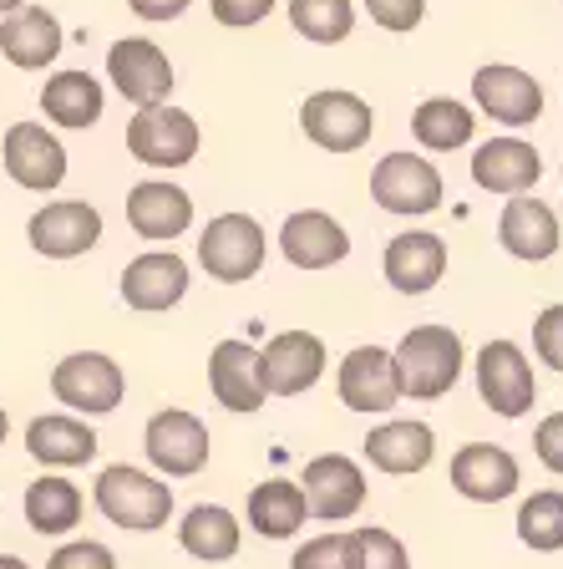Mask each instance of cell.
Returning <instances> with one entry per match:
<instances>
[{"mask_svg":"<svg viewBox=\"0 0 563 569\" xmlns=\"http://www.w3.org/2000/svg\"><path fill=\"white\" fill-rule=\"evenodd\" d=\"M391 361H396L401 397L436 402V397H446L462 377V336L452 331V326H416V331L401 336Z\"/></svg>","mask_w":563,"mask_h":569,"instance_id":"6da1fadb","label":"cell"},{"mask_svg":"<svg viewBox=\"0 0 563 569\" xmlns=\"http://www.w3.org/2000/svg\"><path fill=\"white\" fill-rule=\"evenodd\" d=\"M92 503L102 509L107 523L132 529V533H153L173 519V488L163 478L142 473V468H128V462L102 468V478L92 488Z\"/></svg>","mask_w":563,"mask_h":569,"instance_id":"7a4b0ae2","label":"cell"},{"mask_svg":"<svg viewBox=\"0 0 563 569\" xmlns=\"http://www.w3.org/2000/svg\"><path fill=\"white\" fill-rule=\"evenodd\" d=\"M300 128L315 148L325 153H355L371 142V128H375V112L365 97L355 92H341V87H330V92H310L305 107H300Z\"/></svg>","mask_w":563,"mask_h":569,"instance_id":"3957f363","label":"cell"},{"mask_svg":"<svg viewBox=\"0 0 563 569\" xmlns=\"http://www.w3.org/2000/svg\"><path fill=\"white\" fill-rule=\"evenodd\" d=\"M51 391L57 402H67L71 412H87V417H102V412H118L122 391H128V377L112 356L102 351H77V356H61L57 371H51Z\"/></svg>","mask_w":563,"mask_h":569,"instance_id":"277c9868","label":"cell"},{"mask_svg":"<svg viewBox=\"0 0 563 569\" xmlns=\"http://www.w3.org/2000/svg\"><path fill=\"white\" fill-rule=\"evenodd\" d=\"M199 264L219 284H239L264 264V229L249 213H219L199 234Z\"/></svg>","mask_w":563,"mask_h":569,"instance_id":"5b68a950","label":"cell"},{"mask_svg":"<svg viewBox=\"0 0 563 569\" xmlns=\"http://www.w3.org/2000/svg\"><path fill=\"white\" fill-rule=\"evenodd\" d=\"M371 199L386 213H432L442 209V173L422 153H386L371 173Z\"/></svg>","mask_w":563,"mask_h":569,"instance_id":"8992f818","label":"cell"},{"mask_svg":"<svg viewBox=\"0 0 563 569\" xmlns=\"http://www.w3.org/2000/svg\"><path fill=\"white\" fill-rule=\"evenodd\" d=\"M128 153L148 168H183L199 153V122L178 107H142L128 122Z\"/></svg>","mask_w":563,"mask_h":569,"instance_id":"52a82bcc","label":"cell"},{"mask_svg":"<svg viewBox=\"0 0 563 569\" xmlns=\"http://www.w3.org/2000/svg\"><path fill=\"white\" fill-rule=\"evenodd\" d=\"M264 397H300L325 377V346L310 331H280L254 361Z\"/></svg>","mask_w":563,"mask_h":569,"instance_id":"ba28073f","label":"cell"},{"mask_svg":"<svg viewBox=\"0 0 563 569\" xmlns=\"http://www.w3.org/2000/svg\"><path fill=\"white\" fill-rule=\"evenodd\" d=\"M142 448H148V462L158 473L193 478L209 462V427L193 412H183V407H168V412H153V422L142 432Z\"/></svg>","mask_w":563,"mask_h":569,"instance_id":"9c48e42d","label":"cell"},{"mask_svg":"<svg viewBox=\"0 0 563 569\" xmlns=\"http://www.w3.org/2000/svg\"><path fill=\"white\" fill-rule=\"evenodd\" d=\"M107 71H112V87H118L128 102H138V112L142 107H163L168 92H173V61H168L163 47H153L148 36L112 41Z\"/></svg>","mask_w":563,"mask_h":569,"instance_id":"30bf717a","label":"cell"},{"mask_svg":"<svg viewBox=\"0 0 563 569\" xmlns=\"http://www.w3.org/2000/svg\"><path fill=\"white\" fill-rule=\"evenodd\" d=\"M477 391H482V402L493 407L497 417L533 412V402H539V387H533L529 356L517 351L513 341H487L477 351Z\"/></svg>","mask_w":563,"mask_h":569,"instance_id":"8fae6325","label":"cell"},{"mask_svg":"<svg viewBox=\"0 0 563 569\" xmlns=\"http://www.w3.org/2000/svg\"><path fill=\"white\" fill-rule=\"evenodd\" d=\"M300 493H305L310 519H355L365 503V478L355 468V458L345 452H325V458H310L305 473H300Z\"/></svg>","mask_w":563,"mask_h":569,"instance_id":"7c38bea8","label":"cell"},{"mask_svg":"<svg viewBox=\"0 0 563 569\" xmlns=\"http://www.w3.org/2000/svg\"><path fill=\"white\" fill-rule=\"evenodd\" d=\"M26 234H31L36 254H47V260H77L102 239V213L82 199H57L31 213Z\"/></svg>","mask_w":563,"mask_h":569,"instance_id":"4fadbf2b","label":"cell"},{"mask_svg":"<svg viewBox=\"0 0 563 569\" xmlns=\"http://www.w3.org/2000/svg\"><path fill=\"white\" fill-rule=\"evenodd\" d=\"M335 391L351 412H391L401 402L396 387V361L381 346H355L341 361V377H335Z\"/></svg>","mask_w":563,"mask_h":569,"instance_id":"5bb4252c","label":"cell"},{"mask_svg":"<svg viewBox=\"0 0 563 569\" xmlns=\"http://www.w3.org/2000/svg\"><path fill=\"white\" fill-rule=\"evenodd\" d=\"M472 97H477V107L487 118L507 122V128H529V122L543 118V87L533 82L529 71L503 67V61L472 71Z\"/></svg>","mask_w":563,"mask_h":569,"instance_id":"9a60e30c","label":"cell"},{"mask_svg":"<svg viewBox=\"0 0 563 569\" xmlns=\"http://www.w3.org/2000/svg\"><path fill=\"white\" fill-rule=\"evenodd\" d=\"M446 478L472 503H503L517 493V458L497 442H468V448H458Z\"/></svg>","mask_w":563,"mask_h":569,"instance_id":"2e32d148","label":"cell"},{"mask_svg":"<svg viewBox=\"0 0 563 569\" xmlns=\"http://www.w3.org/2000/svg\"><path fill=\"white\" fill-rule=\"evenodd\" d=\"M6 173L21 183V189L51 193L67 178V148L51 138L41 122H16L6 132Z\"/></svg>","mask_w":563,"mask_h":569,"instance_id":"e0dca14e","label":"cell"},{"mask_svg":"<svg viewBox=\"0 0 563 569\" xmlns=\"http://www.w3.org/2000/svg\"><path fill=\"white\" fill-rule=\"evenodd\" d=\"M280 249H284V260H290L294 270H325V264H335V260H345V254H351V234H345L330 213L300 209V213H290V219H284Z\"/></svg>","mask_w":563,"mask_h":569,"instance_id":"ac0fdd59","label":"cell"},{"mask_svg":"<svg viewBox=\"0 0 563 569\" xmlns=\"http://www.w3.org/2000/svg\"><path fill=\"white\" fill-rule=\"evenodd\" d=\"M497 239H503V249L513 254V260H553L559 254V213L549 209L543 199H529V193H517V199H507L503 219H497Z\"/></svg>","mask_w":563,"mask_h":569,"instance_id":"d6986e66","label":"cell"},{"mask_svg":"<svg viewBox=\"0 0 563 569\" xmlns=\"http://www.w3.org/2000/svg\"><path fill=\"white\" fill-rule=\"evenodd\" d=\"M381 270H386V280L401 296H426L446 274V244L436 234H422V229L396 234L386 244V254H381Z\"/></svg>","mask_w":563,"mask_h":569,"instance_id":"ffe728a7","label":"cell"},{"mask_svg":"<svg viewBox=\"0 0 563 569\" xmlns=\"http://www.w3.org/2000/svg\"><path fill=\"white\" fill-rule=\"evenodd\" d=\"M472 178H477V189L487 193H529L533 183L543 178V158L533 153L529 142L517 138H493L482 142L477 153H472Z\"/></svg>","mask_w":563,"mask_h":569,"instance_id":"44dd1931","label":"cell"},{"mask_svg":"<svg viewBox=\"0 0 563 569\" xmlns=\"http://www.w3.org/2000/svg\"><path fill=\"white\" fill-rule=\"evenodd\" d=\"M26 452H31L41 468H82V462L97 458V432L82 417L51 412L26 427Z\"/></svg>","mask_w":563,"mask_h":569,"instance_id":"7402d4cb","label":"cell"},{"mask_svg":"<svg viewBox=\"0 0 563 569\" xmlns=\"http://www.w3.org/2000/svg\"><path fill=\"white\" fill-rule=\"evenodd\" d=\"M259 351L249 341H219L209 356V387L229 412H259L264 407V387L254 371Z\"/></svg>","mask_w":563,"mask_h":569,"instance_id":"603a6c76","label":"cell"},{"mask_svg":"<svg viewBox=\"0 0 563 569\" xmlns=\"http://www.w3.org/2000/svg\"><path fill=\"white\" fill-rule=\"evenodd\" d=\"M128 224L138 229L142 239H173L193 224V199H188L178 183H163V178H148L128 193Z\"/></svg>","mask_w":563,"mask_h":569,"instance_id":"cb8c5ba5","label":"cell"},{"mask_svg":"<svg viewBox=\"0 0 563 569\" xmlns=\"http://www.w3.org/2000/svg\"><path fill=\"white\" fill-rule=\"evenodd\" d=\"M0 51H6V61L21 71H41L57 61L61 51V26L57 16L47 11V6H26V11L6 16V26H0Z\"/></svg>","mask_w":563,"mask_h":569,"instance_id":"d4e9b609","label":"cell"},{"mask_svg":"<svg viewBox=\"0 0 563 569\" xmlns=\"http://www.w3.org/2000/svg\"><path fill=\"white\" fill-rule=\"evenodd\" d=\"M188 296V264L178 254H138L122 270V300L132 310H168Z\"/></svg>","mask_w":563,"mask_h":569,"instance_id":"484cf974","label":"cell"},{"mask_svg":"<svg viewBox=\"0 0 563 569\" xmlns=\"http://www.w3.org/2000/svg\"><path fill=\"white\" fill-rule=\"evenodd\" d=\"M432 452H436V438H432V427L426 422H386L365 438V458H371V468L396 473V478L422 473L426 462H432Z\"/></svg>","mask_w":563,"mask_h":569,"instance_id":"4316f807","label":"cell"},{"mask_svg":"<svg viewBox=\"0 0 563 569\" xmlns=\"http://www.w3.org/2000/svg\"><path fill=\"white\" fill-rule=\"evenodd\" d=\"M239 519L223 503H193V509L178 519V545L188 549L203 565H223V559L239 555Z\"/></svg>","mask_w":563,"mask_h":569,"instance_id":"83f0119b","label":"cell"},{"mask_svg":"<svg viewBox=\"0 0 563 569\" xmlns=\"http://www.w3.org/2000/svg\"><path fill=\"white\" fill-rule=\"evenodd\" d=\"M310 523V509H305V493L300 483L290 478H264V483L249 493V529L259 539H290Z\"/></svg>","mask_w":563,"mask_h":569,"instance_id":"f1b7e54d","label":"cell"},{"mask_svg":"<svg viewBox=\"0 0 563 569\" xmlns=\"http://www.w3.org/2000/svg\"><path fill=\"white\" fill-rule=\"evenodd\" d=\"M41 112H47L57 128H92L102 118V87L87 71H57L47 87H41Z\"/></svg>","mask_w":563,"mask_h":569,"instance_id":"f546056e","label":"cell"},{"mask_svg":"<svg viewBox=\"0 0 563 569\" xmlns=\"http://www.w3.org/2000/svg\"><path fill=\"white\" fill-rule=\"evenodd\" d=\"M82 488L71 483V478H36L31 488H26V523H31L36 533H71L77 523H82Z\"/></svg>","mask_w":563,"mask_h":569,"instance_id":"4dcf8cb0","label":"cell"},{"mask_svg":"<svg viewBox=\"0 0 563 569\" xmlns=\"http://www.w3.org/2000/svg\"><path fill=\"white\" fill-rule=\"evenodd\" d=\"M472 128H477V112L458 102V97H426L416 112H411V132L422 148L432 153H452L462 142H472Z\"/></svg>","mask_w":563,"mask_h":569,"instance_id":"1f68e13d","label":"cell"},{"mask_svg":"<svg viewBox=\"0 0 563 569\" xmlns=\"http://www.w3.org/2000/svg\"><path fill=\"white\" fill-rule=\"evenodd\" d=\"M517 539L539 555H553L563 549V493L559 488H539L533 498H523L517 509Z\"/></svg>","mask_w":563,"mask_h":569,"instance_id":"d6a6232c","label":"cell"},{"mask_svg":"<svg viewBox=\"0 0 563 569\" xmlns=\"http://www.w3.org/2000/svg\"><path fill=\"white\" fill-rule=\"evenodd\" d=\"M341 555H345V569H411L406 545L391 529H375V523L341 533Z\"/></svg>","mask_w":563,"mask_h":569,"instance_id":"836d02e7","label":"cell"},{"mask_svg":"<svg viewBox=\"0 0 563 569\" xmlns=\"http://www.w3.org/2000/svg\"><path fill=\"white\" fill-rule=\"evenodd\" d=\"M290 21L305 41H315V47H335V41L351 36L355 11H351V0H290Z\"/></svg>","mask_w":563,"mask_h":569,"instance_id":"e575fe53","label":"cell"},{"mask_svg":"<svg viewBox=\"0 0 563 569\" xmlns=\"http://www.w3.org/2000/svg\"><path fill=\"white\" fill-rule=\"evenodd\" d=\"M47 569H118V555L97 539H71L47 559Z\"/></svg>","mask_w":563,"mask_h":569,"instance_id":"d590c367","label":"cell"},{"mask_svg":"<svg viewBox=\"0 0 563 569\" xmlns=\"http://www.w3.org/2000/svg\"><path fill=\"white\" fill-rule=\"evenodd\" d=\"M365 11H371L375 26H386V31L406 36V31H416V26H422L426 0H365Z\"/></svg>","mask_w":563,"mask_h":569,"instance_id":"8d00e7d4","label":"cell"},{"mask_svg":"<svg viewBox=\"0 0 563 569\" xmlns=\"http://www.w3.org/2000/svg\"><path fill=\"white\" fill-rule=\"evenodd\" d=\"M533 351L543 356V367H553L563 377V306H549L533 320Z\"/></svg>","mask_w":563,"mask_h":569,"instance_id":"74e56055","label":"cell"},{"mask_svg":"<svg viewBox=\"0 0 563 569\" xmlns=\"http://www.w3.org/2000/svg\"><path fill=\"white\" fill-rule=\"evenodd\" d=\"M209 6H213V21L219 26H229V31H249V26L264 21L280 0H209Z\"/></svg>","mask_w":563,"mask_h":569,"instance_id":"f35d334b","label":"cell"},{"mask_svg":"<svg viewBox=\"0 0 563 569\" xmlns=\"http://www.w3.org/2000/svg\"><path fill=\"white\" fill-rule=\"evenodd\" d=\"M290 569H345V555H341V533H320L310 545L294 549Z\"/></svg>","mask_w":563,"mask_h":569,"instance_id":"ab89813d","label":"cell"},{"mask_svg":"<svg viewBox=\"0 0 563 569\" xmlns=\"http://www.w3.org/2000/svg\"><path fill=\"white\" fill-rule=\"evenodd\" d=\"M533 448H539V462H543V468L563 478V412H549V417H543L539 432H533Z\"/></svg>","mask_w":563,"mask_h":569,"instance_id":"60d3db41","label":"cell"},{"mask_svg":"<svg viewBox=\"0 0 563 569\" xmlns=\"http://www.w3.org/2000/svg\"><path fill=\"white\" fill-rule=\"evenodd\" d=\"M128 6H132V16H142V21H178L193 0H128Z\"/></svg>","mask_w":563,"mask_h":569,"instance_id":"b9f144b4","label":"cell"},{"mask_svg":"<svg viewBox=\"0 0 563 569\" xmlns=\"http://www.w3.org/2000/svg\"><path fill=\"white\" fill-rule=\"evenodd\" d=\"M16 11H26V0H0V16H16Z\"/></svg>","mask_w":563,"mask_h":569,"instance_id":"7bdbcfd3","label":"cell"},{"mask_svg":"<svg viewBox=\"0 0 563 569\" xmlns=\"http://www.w3.org/2000/svg\"><path fill=\"white\" fill-rule=\"evenodd\" d=\"M0 569H31L26 559H16V555H0Z\"/></svg>","mask_w":563,"mask_h":569,"instance_id":"ee69618b","label":"cell"},{"mask_svg":"<svg viewBox=\"0 0 563 569\" xmlns=\"http://www.w3.org/2000/svg\"><path fill=\"white\" fill-rule=\"evenodd\" d=\"M11 438V417H6V407H0V442Z\"/></svg>","mask_w":563,"mask_h":569,"instance_id":"f6af8a7d","label":"cell"}]
</instances>
